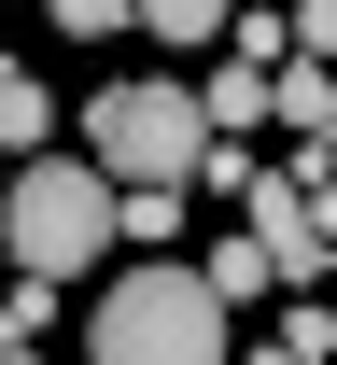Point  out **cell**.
<instances>
[{
	"mask_svg": "<svg viewBox=\"0 0 337 365\" xmlns=\"http://www.w3.org/2000/svg\"><path fill=\"white\" fill-rule=\"evenodd\" d=\"M225 323L239 309H225L197 267H127L98 295V323H85V365H239Z\"/></svg>",
	"mask_w": 337,
	"mask_h": 365,
	"instance_id": "cell-1",
	"label": "cell"
},
{
	"mask_svg": "<svg viewBox=\"0 0 337 365\" xmlns=\"http://www.w3.org/2000/svg\"><path fill=\"white\" fill-rule=\"evenodd\" d=\"M0 253L28 281H85L98 253H127V225H113V182L85 169V155H28V169L0 182Z\"/></svg>",
	"mask_w": 337,
	"mask_h": 365,
	"instance_id": "cell-2",
	"label": "cell"
},
{
	"mask_svg": "<svg viewBox=\"0 0 337 365\" xmlns=\"http://www.w3.org/2000/svg\"><path fill=\"white\" fill-rule=\"evenodd\" d=\"M197 155H211V113H197V85H98L85 98V169L127 197V182H197Z\"/></svg>",
	"mask_w": 337,
	"mask_h": 365,
	"instance_id": "cell-3",
	"label": "cell"
},
{
	"mask_svg": "<svg viewBox=\"0 0 337 365\" xmlns=\"http://www.w3.org/2000/svg\"><path fill=\"white\" fill-rule=\"evenodd\" d=\"M267 127H295V140H337V71L281 56V71H267Z\"/></svg>",
	"mask_w": 337,
	"mask_h": 365,
	"instance_id": "cell-4",
	"label": "cell"
},
{
	"mask_svg": "<svg viewBox=\"0 0 337 365\" xmlns=\"http://www.w3.org/2000/svg\"><path fill=\"white\" fill-rule=\"evenodd\" d=\"M197 113H211V140L267 127V71H253V56H211V71H197Z\"/></svg>",
	"mask_w": 337,
	"mask_h": 365,
	"instance_id": "cell-5",
	"label": "cell"
},
{
	"mask_svg": "<svg viewBox=\"0 0 337 365\" xmlns=\"http://www.w3.org/2000/svg\"><path fill=\"white\" fill-rule=\"evenodd\" d=\"M43 140H56V98H43V71H0V155L28 169Z\"/></svg>",
	"mask_w": 337,
	"mask_h": 365,
	"instance_id": "cell-6",
	"label": "cell"
},
{
	"mask_svg": "<svg viewBox=\"0 0 337 365\" xmlns=\"http://www.w3.org/2000/svg\"><path fill=\"white\" fill-rule=\"evenodd\" d=\"M197 281H211V295H225V309H253V295H267V281H281V267H267V239H211V253H197Z\"/></svg>",
	"mask_w": 337,
	"mask_h": 365,
	"instance_id": "cell-7",
	"label": "cell"
},
{
	"mask_svg": "<svg viewBox=\"0 0 337 365\" xmlns=\"http://www.w3.org/2000/svg\"><path fill=\"white\" fill-rule=\"evenodd\" d=\"M113 225H127V253H169V239H183V182H127Z\"/></svg>",
	"mask_w": 337,
	"mask_h": 365,
	"instance_id": "cell-8",
	"label": "cell"
},
{
	"mask_svg": "<svg viewBox=\"0 0 337 365\" xmlns=\"http://www.w3.org/2000/svg\"><path fill=\"white\" fill-rule=\"evenodd\" d=\"M141 29H155V43H225V29H239V0H141Z\"/></svg>",
	"mask_w": 337,
	"mask_h": 365,
	"instance_id": "cell-9",
	"label": "cell"
},
{
	"mask_svg": "<svg viewBox=\"0 0 337 365\" xmlns=\"http://www.w3.org/2000/svg\"><path fill=\"white\" fill-rule=\"evenodd\" d=\"M56 29H71V43H113V29H141V0H43Z\"/></svg>",
	"mask_w": 337,
	"mask_h": 365,
	"instance_id": "cell-10",
	"label": "cell"
},
{
	"mask_svg": "<svg viewBox=\"0 0 337 365\" xmlns=\"http://www.w3.org/2000/svg\"><path fill=\"white\" fill-rule=\"evenodd\" d=\"M281 351H295V365H337V309H323V295H295V323H281Z\"/></svg>",
	"mask_w": 337,
	"mask_h": 365,
	"instance_id": "cell-11",
	"label": "cell"
},
{
	"mask_svg": "<svg viewBox=\"0 0 337 365\" xmlns=\"http://www.w3.org/2000/svg\"><path fill=\"white\" fill-rule=\"evenodd\" d=\"M197 182H211V197H239V211H253V182H267V169H253L239 140H211V155H197Z\"/></svg>",
	"mask_w": 337,
	"mask_h": 365,
	"instance_id": "cell-12",
	"label": "cell"
},
{
	"mask_svg": "<svg viewBox=\"0 0 337 365\" xmlns=\"http://www.w3.org/2000/svg\"><path fill=\"white\" fill-rule=\"evenodd\" d=\"M281 29H295V56L323 71V56H337V0H281Z\"/></svg>",
	"mask_w": 337,
	"mask_h": 365,
	"instance_id": "cell-13",
	"label": "cell"
},
{
	"mask_svg": "<svg viewBox=\"0 0 337 365\" xmlns=\"http://www.w3.org/2000/svg\"><path fill=\"white\" fill-rule=\"evenodd\" d=\"M0 365H43V337H0Z\"/></svg>",
	"mask_w": 337,
	"mask_h": 365,
	"instance_id": "cell-14",
	"label": "cell"
},
{
	"mask_svg": "<svg viewBox=\"0 0 337 365\" xmlns=\"http://www.w3.org/2000/svg\"><path fill=\"white\" fill-rule=\"evenodd\" d=\"M239 365H295V351H239Z\"/></svg>",
	"mask_w": 337,
	"mask_h": 365,
	"instance_id": "cell-15",
	"label": "cell"
},
{
	"mask_svg": "<svg viewBox=\"0 0 337 365\" xmlns=\"http://www.w3.org/2000/svg\"><path fill=\"white\" fill-rule=\"evenodd\" d=\"M0 182H14V155H0Z\"/></svg>",
	"mask_w": 337,
	"mask_h": 365,
	"instance_id": "cell-16",
	"label": "cell"
}]
</instances>
